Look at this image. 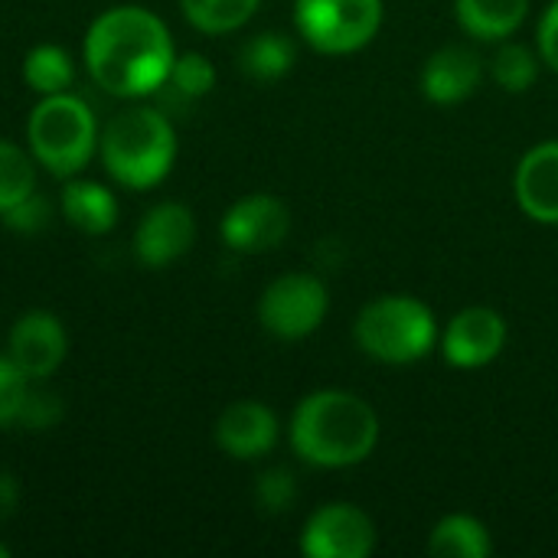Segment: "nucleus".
Segmentation results:
<instances>
[{
    "label": "nucleus",
    "mask_w": 558,
    "mask_h": 558,
    "mask_svg": "<svg viewBox=\"0 0 558 558\" xmlns=\"http://www.w3.org/2000/svg\"><path fill=\"white\" fill-rule=\"evenodd\" d=\"M163 88H170L173 98H180L183 105H193L216 88V65L203 52H180L170 65Z\"/></svg>",
    "instance_id": "b1692460"
},
{
    "label": "nucleus",
    "mask_w": 558,
    "mask_h": 558,
    "mask_svg": "<svg viewBox=\"0 0 558 558\" xmlns=\"http://www.w3.org/2000/svg\"><path fill=\"white\" fill-rule=\"evenodd\" d=\"M23 78L26 85L43 98V95H59L69 92L75 82V65L72 56L56 46V43H39L26 52L23 59Z\"/></svg>",
    "instance_id": "aec40b11"
},
{
    "label": "nucleus",
    "mask_w": 558,
    "mask_h": 558,
    "mask_svg": "<svg viewBox=\"0 0 558 558\" xmlns=\"http://www.w3.org/2000/svg\"><path fill=\"white\" fill-rule=\"evenodd\" d=\"M16 504H20V484L13 474L0 471V520L13 517L16 513Z\"/></svg>",
    "instance_id": "c756f323"
},
{
    "label": "nucleus",
    "mask_w": 558,
    "mask_h": 558,
    "mask_svg": "<svg viewBox=\"0 0 558 558\" xmlns=\"http://www.w3.org/2000/svg\"><path fill=\"white\" fill-rule=\"evenodd\" d=\"M82 59L92 82L114 98L157 95L177 59L167 23L137 3L111 7L92 20Z\"/></svg>",
    "instance_id": "f257e3e1"
},
{
    "label": "nucleus",
    "mask_w": 558,
    "mask_h": 558,
    "mask_svg": "<svg viewBox=\"0 0 558 558\" xmlns=\"http://www.w3.org/2000/svg\"><path fill=\"white\" fill-rule=\"evenodd\" d=\"M36 193V160L20 144L0 137V216Z\"/></svg>",
    "instance_id": "5701e85b"
},
{
    "label": "nucleus",
    "mask_w": 558,
    "mask_h": 558,
    "mask_svg": "<svg viewBox=\"0 0 558 558\" xmlns=\"http://www.w3.org/2000/svg\"><path fill=\"white\" fill-rule=\"evenodd\" d=\"M513 196L526 219L558 226V137L530 147L513 173Z\"/></svg>",
    "instance_id": "2eb2a0df"
},
{
    "label": "nucleus",
    "mask_w": 558,
    "mask_h": 558,
    "mask_svg": "<svg viewBox=\"0 0 558 558\" xmlns=\"http://www.w3.org/2000/svg\"><path fill=\"white\" fill-rule=\"evenodd\" d=\"M438 317L415 294H379L356 314V347L386 366H412L438 347Z\"/></svg>",
    "instance_id": "20e7f679"
},
{
    "label": "nucleus",
    "mask_w": 558,
    "mask_h": 558,
    "mask_svg": "<svg viewBox=\"0 0 558 558\" xmlns=\"http://www.w3.org/2000/svg\"><path fill=\"white\" fill-rule=\"evenodd\" d=\"M59 418H62V402H59V396L29 389V396H26V402H23V412H20L16 425H23V428H29V432H46V428H56Z\"/></svg>",
    "instance_id": "bb28decb"
},
{
    "label": "nucleus",
    "mask_w": 558,
    "mask_h": 558,
    "mask_svg": "<svg viewBox=\"0 0 558 558\" xmlns=\"http://www.w3.org/2000/svg\"><path fill=\"white\" fill-rule=\"evenodd\" d=\"M539 69H543L539 52H533V49L523 46V43H510V39H504L500 49H497L494 59H490V75H494V82H497L504 92H510V95L530 92V88L536 85V78H539Z\"/></svg>",
    "instance_id": "4be33fe9"
},
{
    "label": "nucleus",
    "mask_w": 558,
    "mask_h": 558,
    "mask_svg": "<svg viewBox=\"0 0 558 558\" xmlns=\"http://www.w3.org/2000/svg\"><path fill=\"white\" fill-rule=\"evenodd\" d=\"M536 52H539L543 65H549L553 72H558V0H553L546 7V13L539 16V26H536Z\"/></svg>",
    "instance_id": "c85d7f7f"
},
{
    "label": "nucleus",
    "mask_w": 558,
    "mask_h": 558,
    "mask_svg": "<svg viewBox=\"0 0 558 558\" xmlns=\"http://www.w3.org/2000/svg\"><path fill=\"white\" fill-rule=\"evenodd\" d=\"M46 222H49V203L39 193H29L23 203H16L13 209L3 213V226L13 229V232H23V235L43 232Z\"/></svg>",
    "instance_id": "cd10ccee"
},
{
    "label": "nucleus",
    "mask_w": 558,
    "mask_h": 558,
    "mask_svg": "<svg viewBox=\"0 0 558 558\" xmlns=\"http://www.w3.org/2000/svg\"><path fill=\"white\" fill-rule=\"evenodd\" d=\"M461 29L481 43L510 39L530 16V0H454Z\"/></svg>",
    "instance_id": "f3484780"
},
{
    "label": "nucleus",
    "mask_w": 558,
    "mask_h": 558,
    "mask_svg": "<svg viewBox=\"0 0 558 558\" xmlns=\"http://www.w3.org/2000/svg\"><path fill=\"white\" fill-rule=\"evenodd\" d=\"M258 3L262 0H180V10L199 33L222 36L242 29L255 16Z\"/></svg>",
    "instance_id": "412c9836"
},
{
    "label": "nucleus",
    "mask_w": 558,
    "mask_h": 558,
    "mask_svg": "<svg viewBox=\"0 0 558 558\" xmlns=\"http://www.w3.org/2000/svg\"><path fill=\"white\" fill-rule=\"evenodd\" d=\"M278 415L258 399H239L216 418V445L232 461H258L278 445Z\"/></svg>",
    "instance_id": "ddd939ff"
},
{
    "label": "nucleus",
    "mask_w": 558,
    "mask_h": 558,
    "mask_svg": "<svg viewBox=\"0 0 558 558\" xmlns=\"http://www.w3.org/2000/svg\"><path fill=\"white\" fill-rule=\"evenodd\" d=\"M196 242V216L183 203H157L144 213L134 232V255L147 268H167L183 258Z\"/></svg>",
    "instance_id": "9b49d317"
},
{
    "label": "nucleus",
    "mask_w": 558,
    "mask_h": 558,
    "mask_svg": "<svg viewBox=\"0 0 558 558\" xmlns=\"http://www.w3.org/2000/svg\"><path fill=\"white\" fill-rule=\"evenodd\" d=\"M481 82H484V59L461 43L435 49L418 72V88L435 105H461L481 88Z\"/></svg>",
    "instance_id": "4468645a"
},
{
    "label": "nucleus",
    "mask_w": 558,
    "mask_h": 558,
    "mask_svg": "<svg viewBox=\"0 0 558 558\" xmlns=\"http://www.w3.org/2000/svg\"><path fill=\"white\" fill-rule=\"evenodd\" d=\"M219 232L232 252L265 255V252H275L288 239L291 209L275 193H248L226 209Z\"/></svg>",
    "instance_id": "1a4fd4ad"
},
{
    "label": "nucleus",
    "mask_w": 558,
    "mask_h": 558,
    "mask_svg": "<svg viewBox=\"0 0 558 558\" xmlns=\"http://www.w3.org/2000/svg\"><path fill=\"white\" fill-rule=\"evenodd\" d=\"M26 144L39 167L69 180L98 154V121L82 95H43L26 121Z\"/></svg>",
    "instance_id": "39448f33"
},
{
    "label": "nucleus",
    "mask_w": 558,
    "mask_h": 558,
    "mask_svg": "<svg viewBox=\"0 0 558 558\" xmlns=\"http://www.w3.org/2000/svg\"><path fill=\"white\" fill-rule=\"evenodd\" d=\"M177 128L167 111L150 105H131L108 118L98 154L108 177L128 190L160 186L177 163Z\"/></svg>",
    "instance_id": "7ed1b4c3"
},
{
    "label": "nucleus",
    "mask_w": 558,
    "mask_h": 558,
    "mask_svg": "<svg viewBox=\"0 0 558 558\" xmlns=\"http://www.w3.org/2000/svg\"><path fill=\"white\" fill-rule=\"evenodd\" d=\"M376 409L347 389H317L298 402L288 422L291 451L324 471H343L363 464L379 445Z\"/></svg>",
    "instance_id": "f03ea898"
},
{
    "label": "nucleus",
    "mask_w": 558,
    "mask_h": 558,
    "mask_svg": "<svg viewBox=\"0 0 558 558\" xmlns=\"http://www.w3.org/2000/svg\"><path fill=\"white\" fill-rule=\"evenodd\" d=\"M428 556L435 558H490L494 536L487 523L471 513H448L428 533Z\"/></svg>",
    "instance_id": "a211bd4d"
},
{
    "label": "nucleus",
    "mask_w": 558,
    "mask_h": 558,
    "mask_svg": "<svg viewBox=\"0 0 558 558\" xmlns=\"http://www.w3.org/2000/svg\"><path fill=\"white\" fill-rule=\"evenodd\" d=\"M383 0H294V29L320 56H353L383 29Z\"/></svg>",
    "instance_id": "423d86ee"
},
{
    "label": "nucleus",
    "mask_w": 558,
    "mask_h": 558,
    "mask_svg": "<svg viewBox=\"0 0 558 558\" xmlns=\"http://www.w3.org/2000/svg\"><path fill=\"white\" fill-rule=\"evenodd\" d=\"M0 558H10V549H7L3 543H0Z\"/></svg>",
    "instance_id": "7c9ffc66"
},
{
    "label": "nucleus",
    "mask_w": 558,
    "mask_h": 558,
    "mask_svg": "<svg viewBox=\"0 0 558 558\" xmlns=\"http://www.w3.org/2000/svg\"><path fill=\"white\" fill-rule=\"evenodd\" d=\"M379 533L366 510L356 504H324L301 530V553L307 558H369Z\"/></svg>",
    "instance_id": "6e6552de"
},
{
    "label": "nucleus",
    "mask_w": 558,
    "mask_h": 558,
    "mask_svg": "<svg viewBox=\"0 0 558 558\" xmlns=\"http://www.w3.org/2000/svg\"><path fill=\"white\" fill-rule=\"evenodd\" d=\"M69 353V337L65 327L56 314L49 311H26L16 317L7 337V356L29 376V379H46L52 376Z\"/></svg>",
    "instance_id": "f8f14e48"
},
{
    "label": "nucleus",
    "mask_w": 558,
    "mask_h": 558,
    "mask_svg": "<svg viewBox=\"0 0 558 558\" xmlns=\"http://www.w3.org/2000/svg\"><path fill=\"white\" fill-rule=\"evenodd\" d=\"M59 209L62 219L85 232V235H105L118 226V199L108 186L95 183V180H75L69 177V183L62 186L59 196Z\"/></svg>",
    "instance_id": "dca6fc26"
},
{
    "label": "nucleus",
    "mask_w": 558,
    "mask_h": 558,
    "mask_svg": "<svg viewBox=\"0 0 558 558\" xmlns=\"http://www.w3.org/2000/svg\"><path fill=\"white\" fill-rule=\"evenodd\" d=\"M510 340L507 317L494 307H464L458 311L438 337L441 356L454 369H484L490 366Z\"/></svg>",
    "instance_id": "9d476101"
},
{
    "label": "nucleus",
    "mask_w": 558,
    "mask_h": 558,
    "mask_svg": "<svg viewBox=\"0 0 558 558\" xmlns=\"http://www.w3.org/2000/svg\"><path fill=\"white\" fill-rule=\"evenodd\" d=\"M298 49L294 39L278 33V29H265L258 36H252L242 52H239V65L248 78L255 82H278L294 69Z\"/></svg>",
    "instance_id": "6ab92c4d"
},
{
    "label": "nucleus",
    "mask_w": 558,
    "mask_h": 558,
    "mask_svg": "<svg viewBox=\"0 0 558 558\" xmlns=\"http://www.w3.org/2000/svg\"><path fill=\"white\" fill-rule=\"evenodd\" d=\"M330 314V291L311 271H288L275 278L258 298V324L278 340H304L320 330Z\"/></svg>",
    "instance_id": "0eeeda50"
},
{
    "label": "nucleus",
    "mask_w": 558,
    "mask_h": 558,
    "mask_svg": "<svg viewBox=\"0 0 558 558\" xmlns=\"http://www.w3.org/2000/svg\"><path fill=\"white\" fill-rule=\"evenodd\" d=\"M255 500L271 517L288 513L294 507V500H298V477L288 468H268V471H262L258 474V484H255Z\"/></svg>",
    "instance_id": "393cba45"
},
{
    "label": "nucleus",
    "mask_w": 558,
    "mask_h": 558,
    "mask_svg": "<svg viewBox=\"0 0 558 558\" xmlns=\"http://www.w3.org/2000/svg\"><path fill=\"white\" fill-rule=\"evenodd\" d=\"M29 383L33 379L10 356H0V428L16 425L23 402L29 396Z\"/></svg>",
    "instance_id": "a878e982"
}]
</instances>
